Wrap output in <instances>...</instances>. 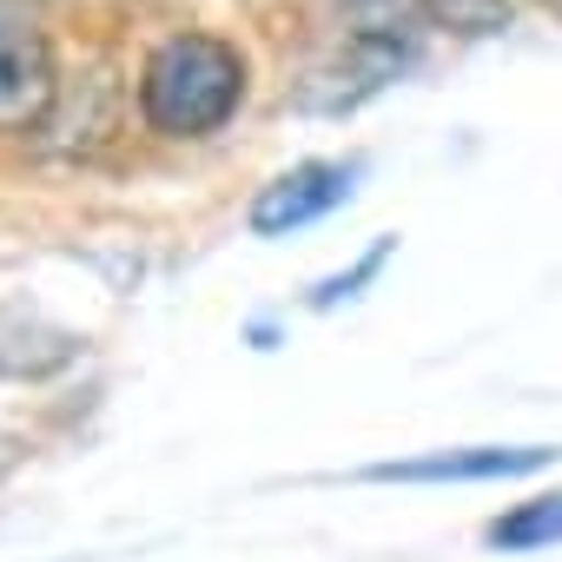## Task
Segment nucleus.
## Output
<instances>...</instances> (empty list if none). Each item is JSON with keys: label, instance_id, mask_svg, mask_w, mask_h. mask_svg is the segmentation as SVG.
Segmentation results:
<instances>
[{"label": "nucleus", "instance_id": "f257e3e1", "mask_svg": "<svg viewBox=\"0 0 562 562\" xmlns=\"http://www.w3.org/2000/svg\"><path fill=\"white\" fill-rule=\"evenodd\" d=\"M245 54L225 34L179 27L139 60V120L159 139H212L245 106Z\"/></svg>", "mask_w": 562, "mask_h": 562}, {"label": "nucleus", "instance_id": "f03ea898", "mask_svg": "<svg viewBox=\"0 0 562 562\" xmlns=\"http://www.w3.org/2000/svg\"><path fill=\"white\" fill-rule=\"evenodd\" d=\"M562 463V443H450L417 457L364 463L358 483H404V490H476V483H522Z\"/></svg>", "mask_w": 562, "mask_h": 562}, {"label": "nucleus", "instance_id": "7ed1b4c3", "mask_svg": "<svg viewBox=\"0 0 562 562\" xmlns=\"http://www.w3.org/2000/svg\"><path fill=\"white\" fill-rule=\"evenodd\" d=\"M60 100L54 41L27 0H0V133H41Z\"/></svg>", "mask_w": 562, "mask_h": 562}, {"label": "nucleus", "instance_id": "20e7f679", "mask_svg": "<svg viewBox=\"0 0 562 562\" xmlns=\"http://www.w3.org/2000/svg\"><path fill=\"white\" fill-rule=\"evenodd\" d=\"M364 179V159H305L292 172H278L271 186H258V199L245 205V225L251 238H292L318 218H331L338 205H351Z\"/></svg>", "mask_w": 562, "mask_h": 562}, {"label": "nucleus", "instance_id": "39448f33", "mask_svg": "<svg viewBox=\"0 0 562 562\" xmlns=\"http://www.w3.org/2000/svg\"><path fill=\"white\" fill-rule=\"evenodd\" d=\"M555 542H562V483L536 490V496H522L483 522V549H496V555H536Z\"/></svg>", "mask_w": 562, "mask_h": 562}, {"label": "nucleus", "instance_id": "423d86ee", "mask_svg": "<svg viewBox=\"0 0 562 562\" xmlns=\"http://www.w3.org/2000/svg\"><path fill=\"white\" fill-rule=\"evenodd\" d=\"M391 251H397V238H378V245H371V251H364L358 265H345L338 278H325V285H312V312H338V305H351V299H358V292L371 285V278H378V271L391 265Z\"/></svg>", "mask_w": 562, "mask_h": 562}, {"label": "nucleus", "instance_id": "0eeeda50", "mask_svg": "<svg viewBox=\"0 0 562 562\" xmlns=\"http://www.w3.org/2000/svg\"><path fill=\"white\" fill-rule=\"evenodd\" d=\"M424 14L450 34H496L509 21V0H424Z\"/></svg>", "mask_w": 562, "mask_h": 562}]
</instances>
